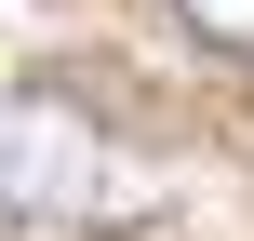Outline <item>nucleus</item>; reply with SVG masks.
Returning <instances> with one entry per match:
<instances>
[{
  "instance_id": "1",
  "label": "nucleus",
  "mask_w": 254,
  "mask_h": 241,
  "mask_svg": "<svg viewBox=\"0 0 254 241\" xmlns=\"http://www.w3.org/2000/svg\"><path fill=\"white\" fill-rule=\"evenodd\" d=\"M107 201H121L107 134H94L67 94H13V107H0V215L67 228V215H107Z\"/></svg>"
},
{
  "instance_id": "2",
  "label": "nucleus",
  "mask_w": 254,
  "mask_h": 241,
  "mask_svg": "<svg viewBox=\"0 0 254 241\" xmlns=\"http://www.w3.org/2000/svg\"><path fill=\"white\" fill-rule=\"evenodd\" d=\"M201 40H228V54H254V0H174Z\"/></svg>"
}]
</instances>
